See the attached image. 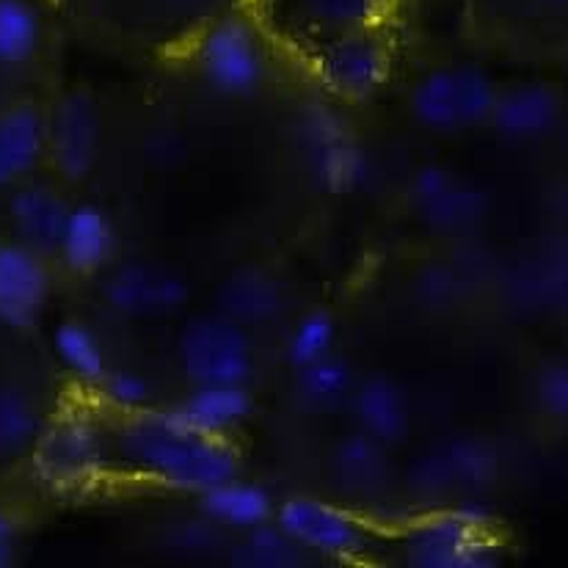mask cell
<instances>
[{
    "label": "cell",
    "mask_w": 568,
    "mask_h": 568,
    "mask_svg": "<svg viewBox=\"0 0 568 568\" xmlns=\"http://www.w3.org/2000/svg\"><path fill=\"white\" fill-rule=\"evenodd\" d=\"M354 376L351 367L343 359H334L332 354L323 359L312 362V365L301 367L298 376V392L306 403L315 408H332L339 406L345 395H348Z\"/></svg>",
    "instance_id": "cell-28"
},
{
    "label": "cell",
    "mask_w": 568,
    "mask_h": 568,
    "mask_svg": "<svg viewBox=\"0 0 568 568\" xmlns=\"http://www.w3.org/2000/svg\"><path fill=\"white\" fill-rule=\"evenodd\" d=\"M488 519L475 508L450 510L414 527L406 538L408 564L425 568L491 566L497 547L483 536Z\"/></svg>",
    "instance_id": "cell-4"
},
{
    "label": "cell",
    "mask_w": 568,
    "mask_h": 568,
    "mask_svg": "<svg viewBox=\"0 0 568 568\" xmlns=\"http://www.w3.org/2000/svg\"><path fill=\"white\" fill-rule=\"evenodd\" d=\"M39 414L20 389L0 384V458L20 456L37 442Z\"/></svg>",
    "instance_id": "cell-27"
},
{
    "label": "cell",
    "mask_w": 568,
    "mask_h": 568,
    "mask_svg": "<svg viewBox=\"0 0 568 568\" xmlns=\"http://www.w3.org/2000/svg\"><path fill=\"white\" fill-rule=\"evenodd\" d=\"M102 400L124 412H139L152 400V386L146 376L135 371H105V376L97 381Z\"/></svg>",
    "instance_id": "cell-30"
},
{
    "label": "cell",
    "mask_w": 568,
    "mask_h": 568,
    "mask_svg": "<svg viewBox=\"0 0 568 568\" xmlns=\"http://www.w3.org/2000/svg\"><path fill=\"white\" fill-rule=\"evenodd\" d=\"M386 72H389V50L373 28L334 37L317 59V75L323 78V83L351 100L371 97L386 81Z\"/></svg>",
    "instance_id": "cell-7"
},
{
    "label": "cell",
    "mask_w": 568,
    "mask_h": 568,
    "mask_svg": "<svg viewBox=\"0 0 568 568\" xmlns=\"http://www.w3.org/2000/svg\"><path fill=\"white\" fill-rule=\"evenodd\" d=\"M48 146V119L33 105L0 113V189L26 178Z\"/></svg>",
    "instance_id": "cell-15"
},
{
    "label": "cell",
    "mask_w": 568,
    "mask_h": 568,
    "mask_svg": "<svg viewBox=\"0 0 568 568\" xmlns=\"http://www.w3.org/2000/svg\"><path fill=\"white\" fill-rule=\"evenodd\" d=\"M119 456L135 473L183 491L204 494L232 480L237 456L224 436H207L180 423L172 412H146L119 430Z\"/></svg>",
    "instance_id": "cell-1"
},
{
    "label": "cell",
    "mask_w": 568,
    "mask_h": 568,
    "mask_svg": "<svg viewBox=\"0 0 568 568\" xmlns=\"http://www.w3.org/2000/svg\"><path fill=\"white\" fill-rule=\"evenodd\" d=\"M384 0H295V9L317 31L343 37L359 28H373Z\"/></svg>",
    "instance_id": "cell-24"
},
{
    "label": "cell",
    "mask_w": 568,
    "mask_h": 568,
    "mask_svg": "<svg viewBox=\"0 0 568 568\" xmlns=\"http://www.w3.org/2000/svg\"><path fill=\"white\" fill-rule=\"evenodd\" d=\"M50 293L48 271L37 252L22 243L0 246V323L31 326Z\"/></svg>",
    "instance_id": "cell-10"
},
{
    "label": "cell",
    "mask_w": 568,
    "mask_h": 568,
    "mask_svg": "<svg viewBox=\"0 0 568 568\" xmlns=\"http://www.w3.org/2000/svg\"><path fill=\"white\" fill-rule=\"evenodd\" d=\"M560 102L558 94L544 83H521L497 94L491 122L508 139H538L558 122Z\"/></svg>",
    "instance_id": "cell-16"
},
{
    "label": "cell",
    "mask_w": 568,
    "mask_h": 568,
    "mask_svg": "<svg viewBox=\"0 0 568 568\" xmlns=\"http://www.w3.org/2000/svg\"><path fill=\"white\" fill-rule=\"evenodd\" d=\"M334 337H337V326H334L332 317H328L326 312H312V315H306L304 321L295 326L293 337H290V359L298 367L312 365V362L332 354Z\"/></svg>",
    "instance_id": "cell-29"
},
{
    "label": "cell",
    "mask_w": 568,
    "mask_h": 568,
    "mask_svg": "<svg viewBox=\"0 0 568 568\" xmlns=\"http://www.w3.org/2000/svg\"><path fill=\"white\" fill-rule=\"evenodd\" d=\"M196 59L210 87L232 97L257 92L265 78L263 44L241 17L215 22L199 42Z\"/></svg>",
    "instance_id": "cell-5"
},
{
    "label": "cell",
    "mask_w": 568,
    "mask_h": 568,
    "mask_svg": "<svg viewBox=\"0 0 568 568\" xmlns=\"http://www.w3.org/2000/svg\"><path fill=\"white\" fill-rule=\"evenodd\" d=\"M381 442L371 439V436H354V439L345 442L337 453V475L339 480L348 488H354L356 494H373L384 483L386 462L384 450H381Z\"/></svg>",
    "instance_id": "cell-26"
},
{
    "label": "cell",
    "mask_w": 568,
    "mask_h": 568,
    "mask_svg": "<svg viewBox=\"0 0 568 568\" xmlns=\"http://www.w3.org/2000/svg\"><path fill=\"white\" fill-rule=\"evenodd\" d=\"M232 558H235L237 566L290 568L298 566L301 558H306V549L298 541H293L280 525L271 527L265 521V525L248 530V536L232 552Z\"/></svg>",
    "instance_id": "cell-25"
},
{
    "label": "cell",
    "mask_w": 568,
    "mask_h": 568,
    "mask_svg": "<svg viewBox=\"0 0 568 568\" xmlns=\"http://www.w3.org/2000/svg\"><path fill=\"white\" fill-rule=\"evenodd\" d=\"M42 42V22L28 0H0V64H26Z\"/></svg>",
    "instance_id": "cell-22"
},
{
    "label": "cell",
    "mask_w": 568,
    "mask_h": 568,
    "mask_svg": "<svg viewBox=\"0 0 568 568\" xmlns=\"http://www.w3.org/2000/svg\"><path fill=\"white\" fill-rule=\"evenodd\" d=\"M317 144L312 150V166L317 180L332 191H356L367 180V158L345 135H323L317 128Z\"/></svg>",
    "instance_id": "cell-21"
},
{
    "label": "cell",
    "mask_w": 568,
    "mask_h": 568,
    "mask_svg": "<svg viewBox=\"0 0 568 568\" xmlns=\"http://www.w3.org/2000/svg\"><path fill=\"white\" fill-rule=\"evenodd\" d=\"M161 3H166L169 9H174V11H199V9H204V6L219 3V0H161Z\"/></svg>",
    "instance_id": "cell-33"
},
{
    "label": "cell",
    "mask_w": 568,
    "mask_h": 568,
    "mask_svg": "<svg viewBox=\"0 0 568 568\" xmlns=\"http://www.w3.org/2000/svg\"><path fill=\"white\" fill-rule=\"evenodd\" d=\"M113 310L128 317H158L178 310L189 298V287L180 276L150 265H128L105 284Z\"/></svg>",
    "instance_id": "cell-11"
},
{
    "label": "cell",
    "mask_w": 568,
    "mask_h": 568,
    "mask_svg": "<svg viewBox=\"0 0 568 568\" xmlns=\"http://www.w3.org/2000/svg\"><path fill=\"white\" fill-rule=\"evenodd\" d=\"M252 408L254 400L243 384H204L169 412L199 434L224 436L226 430L237 428Z\"/></svg>",
    "instance_id": "cell-13"
},
{
    "label": "cell",
    "mask_w": 568,
    "mask_h": 568,
    "mask_svg": "<svg viewBox=\"0 0 568 568\" xmlns=\"http://www.w3.org/2000/svg\"><path fill=\"white\" fill-rule=\"evenodd\" d=\"M538 400L552 417L568 419V365H555L538 378Z\"/></svg>",
    "instance_id": "cell-31"
},
{
    "label": "cell",
    "mask_w": 568,
    "mask_h": 568,
    "mask_svg": "<svg viewBox=\"0 0 568 568\" xmlns=\"http://www.w3.org/2000/svg\"><path fill=\"white\" fill-rule=\"evenodd\" d=\"M221 310L232 321H248L263 323L274 317L282 306V290L271 276L260 274V271H246V274L232 276L230 282L221 287Z\"/></svg>",
    "instance_id": "cell-20"
},
{
    "label": "cell",
    "mask_w": 568,
    "mask_h": 568,
    "mask_svg": "<svg viewBox=\"0 0 568 568\" xmlns=\"http://www.w3.org/2000/svg\"><path fill=\"white\" fill-rule=\"evenodd\" d=\"M14 525H11L9 514L0 510V568L9 566L14 558Z\"/></svg>",
    "instance_id": "cell-32"
},
{
    "label": "cell",
    "mask_w": 568,
    "mask_h": 568,
    "mask_svg": "<svg viewBox=\"0 0 568 568\" xmlns=\"http://www.w3.org/2000/svg\"><path fill=\"white\" fill-rule=\"evenodd\" d=\"M202 510L207 519L235 530H252L274 516V499L257 483L224 480L202 494Z\"/></svg>",
    "instance_id": "cell-19"
},
{
    "label": "cell",
    "mask_w": 568,
    "mask_h": 568,
    "mask_svg": "<svg viewBox=\"0 0 568 568\" xmlns=\"http://www.w3.org/2000/svg\"><path fill=\"white\" fill-rule=\"evenodd\" d=\"M97 139H100V122L92 97L81 92L67 94L48 122V150L64 178L81 180L92 172Z\"/></svg>",
    "instance_id": "cell-9"
},
{
    "label": "cell",
    "mask_w": 568,
    "mask_h": 568,
    "mask_svg": "<svg viewBox=\"0 0 568 568\" xmlns=\"http://www.w3.org/2000/svg\"><path fill=\"white\" fill-rule=\"evenodd\" d=\"M497 102L491 78L475 67H445L417 83L414 116L434 130H467L486 122Z\"/></svg>",
    "instance_id": "cell-2"
},
{
    "label": "cell",
    "mask_w": 568,
    "mask_h": 568,
    "mask_svg": "<svg viewBox=\"0 0 568 568\" xmlns=\"http://www.w3.org/2000/svg\"><path fill=\"white\" fill-rule=\"evenodd\" d=\"M354 412L371 439L395 445L408 430L406 395L389 378H371L356 389Z\"/></svg>",
    "instance_id": "cell-17"
},
{
    "label": "cell",
    "mask_w": 568,
    "mask_h": 568,
    "mask_svg": "<svg viewBox=\"0 0 568 568\" xmlns=\"http://www.w3.org/2000/svg\"><path fill=\"white\" fill-rule=\"evenodd\" d=\"M100 428L87 414H67L39 439L37 469L55 486H78L102 467Z\"/></svg>",
    "instance_id": "cell-8"
},
{
    "label": "cell",
    "mask_w": 568,
    "mask_h": 568,
    "mask_svg": "<svg viewBox=\"0 0 568 568\" xmlns=\"http://www.w3.org/2000/svg\"><path fill=\"white\" fill-rule=\"evenodd\" d=\"M276 525L306 552L328 558H356L371 541V530L359 519L321 499H290L276 514Z\"/></svg>",
    "instance_id": "cell-6"
},
{
    "label": "cell",
    "mask_w": 568,
    "mask_h": 568,
    "mask_svg": "<svg viewBox=\"0 0 568 568\" xmlns=\"http://www.w3.org/2000/svg\"><path fill=\"white\" fill-rule=\"evenodd\" d=\"M55 354H59L61 365L72 373L81 384H94L105 376V354H102V345L97 339L92 328H87L83 323H61L53 334Z\"/></svg>",
    "instance_id": "cell-23"
},
{
    "label": "cell",
    "mask_w": 568,
    "mask_h": 568,
    "mask_svg": "<svg viewBox=\"0 0 568 568\" xmlns=\"http://www.w3.org/2000/svg\"><path fill=\"white\" fill-rule=\"evenodd\" d=\"M113 230L111 221L105 219L102 210L92 204H81V207L70 210L67 219L64 241H61V254L64 263L78 274H92L108 263L113 252Z\"/></svg>",
    "instance_id": "cell-18"
},
{
    "label": "cell",
    "mask_w": 568,
    "mask_h": 568,
    "mask_svg": "<svg viewBox=\"0 0 568 568\" xmlns=\"http://www.w3.org/2000/svg\"><path fill=\"white\" fill-rule=\"evenodd\" d=\"M9 213L22 246L37 254L61 252L70 207L59 193L44 189V185H28L11 196Z\"/></svg>",
    "instance_id": "cell-12"
},
{
    "label": "cell",
    "mask_w": 568,
    "mask_h": 568,
    "mask_svg": "<svg viewBox=\"0 0 568 568\" xmlns=\"http://www.w3.org/2000/svg\"><path fill=\"white\" fill-rule=\"evenodd\" d=\"M547 3H568V0H547Z\"/></svg>",
    "instance_id": "cell-34"
},
{
    "label": "cell",
    "mask_w": 568,
    "mask_h": 568,
    "mask_svg": "<svg viewBox=\"0 0 568 568\" xmlns=\"http://www.w3.org/2000/svg\"><path fill=\"white\" fill-rule=\"evenodd\" d=\"M180 365L196 386L246 384L252 376V345L232 317H199L180 337Z\"/></svg>",
    "instance_id": "cell-3"
},
{
    "label": "cell",
    "mask_w": 568,
    "mask_h": 568,
    "mask_svg": "<svg viewBox=\"0 0 568 568\" xmlns=\"http://www.w3.org/2000/svg\"><path fill=\"white\" fill-rule=\"evenodd\" d=\"M414 204L434 230H464L483 207L480 196L445 169L419 172L414 183Z\"/></svg>",
    "instance_id": "cell-14"
}]
</instances>
